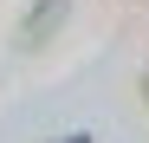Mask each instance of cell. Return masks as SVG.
I'll return each instance as SVG.
<instances>
[{
  "label": "cell",
  "instance_id": "6da1fadb",
  "mask_svg": "<svg viewBox=\"0 0 149 143\" xmlns=\"http://www.w3.org/2000/svg\"><path fill=\"white\" fill-rule=\"evenodd\" d=\"M65 7H71V0H33V13L19 20V46H26V52H33V46H45V39H52V26L65 20Z\"/></svg>",
  "mask_w": 149,
  "mask_h": 143
},
{
  "label": "cell",
  "instance_id": "7a4b0ae2",
  "mask_svg": "<svg viewBox=\"0 0 149 143\" xmlns=\"http://www.w3.org/2000/svg\"><path fill=\"white\" fill-rule=\"evenodd\" d=\"M65 143H91V137H84V130H78V137H65Z\"/></svg>",
  "mask_w": 149,
  "mask_h": 143
},
{
  "label": "cell",
  "instance_id": "3957f363",
  "mask_svg": "<svg viewBox=\"0 0 149 143\" xmlns=\"http://www.w3.org/2000/svg\"><path fill=\"white\" fill-rule=\"evenodd\" d=\"M143 98H149V78H143Z\"/></svg>",
  "mask_w": 149,
  "mask_h": 143
}]
</instances>
